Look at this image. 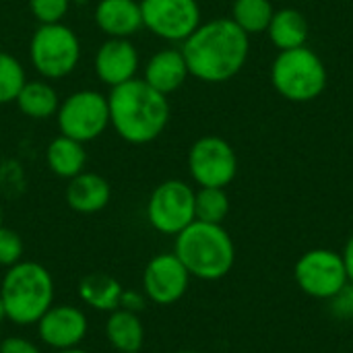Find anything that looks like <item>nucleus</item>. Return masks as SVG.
<instances>
[{
	"label": "nucleus",
	"mask_w": 353,
	"mask_h": 353,
	"mask_svg": "<svg viewBox=\"0 0 353 353\" xmlns=\"http://www.w3.org/2000/svg\"><path fill=\"white\" fill-rule=\"evenodd\" d=\"M250 50L248 33L232 17L201 23L190 37L182 41V54L188 72L205 83H225L246 64Z\"/></svg>",
	"instance_id": "nucleus-1"
},
{
	"label": "nucleus",
	"mask_w": 353,
	"mask_h": 353,
	"mask_svg": "<svg viewBox=\"0 0 353 353\" xmlns=\"http://www.w3.org/2000/svg\"><path fill=\"white\" fill-rule=\"evenodd\" d=\"M110 126L130 145L153 143L170 122L168 95L155 91L145 79H130L112 87L108 95Z\"/></svg>",
	"instance_id": "nucleus-2"
},
{
	"label": "nucleus",
	"mask_w": 353,
	"mask_h": 353,
	"mask_svg": "<svg viewBox=\"0 0 353 353\" xmlns=\"http://www.w3.org/2000/svg\"><path fill=\"white\" fill-rule=\"evenodd\" d=\"M174 254L182 261L190 277L217 281L225 277L236 261V248L221 223L192 221L176 236Z\"/></svg>",
	"instance_id": "nucleus-3"
},
{
	"label": "nucleus",
	"mask_w": 353,
	"mask_h": 353,
	"mask_svg": "<svg viewBox=\"0 0 353 353\" xmlns=\"http://www.w3.org/2000/svg\"><path fill=\"white\" fill-rule=\"evenodd\" d=\"M0 298L10 323L19 327L37 325L54 304V279L43 265L19 261L6 269L0 283Z\"/></svg>",
	"instance_id": "nucleus-4"
},
{
	"label": "nucleus",
	"mask_w": 353,
	"mask_h": 353,
	"mask_svg": "<svg viewBox=\"0 0 353 353\" xmlns=\"http://www.w3.org/2000/svg\"><path fill=\"white\" fill-rule=\"evenodd\" d=\"M271 81L279 95L304 103L316 99L327 87V68L321 56L306 46L281 50L271 66Z\"/></svg>",
	"instance_id": "nucleus-5"
},
{
	"label": "nucleus",
	"mask_w": 353,
	"mask_h": 353,
	"mask_svg": "<svg viewBox=\"0 0 353 353\" xmlns=\"http://www.w3.org/2000/svg\"><path fill=\"white\" fill-rule=\"evenodd\" d=\"M29 58L43 79H64L79 66L81 41L64 23L39 25L29 41Z\"/></svg>",
	"instance_id": "nucleus-6"
},
{
	"label": "nucleus",
	"mask_w": 353,
	"mask_h": 353,
	"mask_svg": "<svg viewBox=\"0 0 353 353\" xmlns=\"http://www.w3.org/2000/svg\"><path fill=\"white\" fill-rule=\"evenodd\" d=\"M60 134L79 143L95 141L110 126L108 97L93 89H81L70 93L56 112Z\"/></svg>",
	"instance_id": "nucleus-7"
},
{
	"label": "nucleus",
	"mask_w": 353,
	"mask_h": 353,
	"mask_svg": "<svg viewBox=\"0 0 353 353\" xmlns=\"http://www.w3.org/2000/svg\"><path fill=\"white\" fill-rule=\"evenodd\" d=\"M147 219L153 230L165 236H178L194 217V190L182 180H165L149 196Z\"/></svg>",
	"instance_id": "nucleus-8"
},
{
	"label": "nucleus",
	"mask_w": 353,
	"mask_h": 353,
	"mask_svg": "<svg viewBox=\"0 0 353 353\" xmlns=\"http://www.w3.org/2000/svg\"><path fill=\"white\" fill-rule=\"evenodd\" d=\"M188 170L201 188H225L238 174V157L225 139L207 134L192 143Z\"/></svg>",
	"instance_id": "nucleus-9"
},
{
	"label": "nucleus",
	"mask_w": 353,
	"mask_h": 353,
	"mask_svg": "<svg viewBox=\"0 0 353 353\" xmlns=\"http://www.w3.org/2000/svg\"><path fill=\"white\" fill-rule=\"evenodd\" d=\"M294 273L300 290L319 300H333L350 283L343 256L327 248L302 254Z\"/></svg>",
	"instance_id": "nucleus-10"
},
{
	"label": "nucleus",
	"mask_w": 353,
	"mask_h": 353,
	"mask_svg": "<svg viewBox=\"0 0 353 353\" xmlns=\"http://www.w3.org/2000/svg\"><path fill=\"white\" fill-rule=\"evenodd\" d=\"M143 25L168 41H184L201 25L196 0H141Z\"/></svg>",
	"instance_id": "nucleus-11"
},
{
	"label": "nucleus",
	"mask_w": 353,
	"mask_h": 353,
	"mask_svg": "<svg viewBox=\"0 0 353 353\" xmlns=\"http://www.w3.org/2000/svg\"><path fill=\"white\" fill-rule=\"evenodd\" d=\"M190 273L174 252L153 256L143 271V294L159 306L176 304L188 290Z\"/></svg>",
	"instance_id": "nucleus-12"
},
{
	"label": "nucleus",
	"mask_w": 353,
	"mask_h": 353,
	"mask_svg": "<svg viewBox=\"0 0 353 353\" xmlns=\"http://www.w3.org/2000/svg\"><path fill=\"white\" fill-rule=\"evenodd\" d=\"M89 331L87 314L72 304H52L37 321V335L54 352L72 350L83 343Z\"/></svg>",
	"instance_id": "nucleus-13"
},
{
	"label": "nucleus",
	"mask_w": 353,
	"mask_h": 353,
	"mask_svg": "<svg viewBox=\"0 0 353 353\" xmlns=\"http://www.w3.org/2000/svg\"><path fill=\"white\" fill-rule=\"evenodd\" d=\"M139 66H141L139 50L130 39H122V37H108L99 46L93 58L95 74L108 87H118L134 79Z\"/></svg>",
	"instance_id": "nucleus-14"
},
{
	"label": "nucleus",
	"mask_w": 353,
	"mask_h": 353,
	"mask_svg": "<svg viewBox=\"0 0 353 353\" xmlns=\"http://www.w3.org/2000/svg\"><path fill=\"white\" fill-rule=\"evenodd\" d=\"M95 25L108 37L130 39L143 25L141 2L137 0H99L95 6Z\"/></svg>",
	"instance_id": "nucleus-15"
},
{
	"label": "nucleus",
	"mask_w": 353,
	"mask_h": 353,
	"mask_svg": "<svg viewBox=\"0 0 353 353\" xmlns=\"http://www.w3.org/2000/svg\"><path fill=\"white\" fill-rule=\"evenodd\" d=\"M188 74L190 72H188L182 50L168 48V50H159L157 54L149 58V62L145 64L143 79L155 91L170 95L186 83Z\"/></svg>",
	"instance_id": "nucleus-16"
},
{
	"label": "nucleus",
	"mask_w": 353,
	"mask_h": 353,
	"mask_svg": "<svg viewBox=\"0 0 353 353\" xmlns=\"http://www.w3.org/2000/svg\"><path fill=\"white\" fill-rule=\"evenodd\" d=\"M64 196L72 211L81 215H93L108 207L112 199V188L103 176L93 172H81L79 176L68 180Z\"/></svg>",
	"instance_id": "nucleus-17"
},
{
	"label": "nucleus",
	"mask_w": 353,
	"mask_h": 353,
	"mask_svg": "<svg viewBox=\"0 0 353 353\" xmlns=\"http://www.w3.org/2000/svg\"><path fill=\"white\" fill-rule=\"evenodd\" d=\"M105 339L116 353L141 352L145 343V329L139 314L118 308L105 321Z\"/></svg>",
	"instance_id": "nucleus-18"
},
{
	"label": "nucleus",
	"mask_w": 353,
	"mask_h": 353,
	"mask_svg": "<svg viewBox=\"0 0 353 353\" xmlns=\"http://www.w3.org/2000/svg\"><path fill=\"white\" fill-rule=\"evenodd\" d=\"M124 288L108 273H89L79 283V298L85 306L99 312H114L120 308Z\"/></svg>",
	"instance_id": "nucleus-19"
},
{
	"label": "nucleus",
	"mask_w": 353,
	"mask_h": 353,
	"mask_svg": "<svg viewBox=\"0 0 353 353\" xmlns=\"http://www.w3.org/2000/svg\"><path fill=\"white\" fill-rule=\"evenodd\" d=\"M46 163L52 170V174H56L58 178L70 180L79 176L81 172H85V163H87L85 145L60 134L48 145Z\"/></svg>",
	"instance_id": "nucleus-20"
},
{
	"label": "nucleus",
	"mask_w": 353,
	"mask_h": 353,
	"mask_svg": "<svg viewBox=\"0 0 353 353\" xmlns=\"http://www.w3.org/2000/svg\"><path fill=\"white\" fill-rule=\"evenodd\" d=\"M271 41L279 50H294L306 46L308 39V23L306 17L296 8H281L273 14L269 29Z\"/></svg>",
	"instance_id": "nucleus-21"
},
{
	"label": "nucleus",
	"mask_w": 353,
	"mask_h": 353,
	"mask_svg": "<svg viewBox=\"0 0 353 353\" xmlns=\"http://www.w3.org/2000/svg\"><path fill=\"white\" fill-rule=\"evenodd\" d=\"M14 101L19 110L31 120H48L50 116H56L60 108L56 89L46 81H27Z\"/></svg>",
	"instance_id": "nucleus-22"
},
{
	"label": "nucleus",
	"mask_w": 353,
	"mask_h": 353,
	"mask_svg": "<svg viewBox=\"0 0 353 353\" xmlns=\"http://www.w3.org/2000/svg\"><path fill=\"white\" fill-rule=\"evenodd\" d=\"M273 14L271 0H234L232 6V21L248 35L267 31Z\"/></svg>",
	"instance_id": "nucleus-23"
},
{
	"label": "nucleus",
	"mask_w": 353,
	"mask_h": 353,
	"mask_svg": "<svg viewBox=\"0 0 353 353\" xmlns=\"http://www.w3.org/2000/svg\"><path fill=\"white\" fill-rule=\"evenodd\" d=\"M230 213V199L223 188H201L194 192V217L205 223H221Z\"/></svg>",
	"instance_id": "nucleus-24"
},
{
	"label": "nucleus",
	"mask_w": 353,
	"mask_h": 353,
	"mask_svg": "<svg viewBox=\"0 0 353 353\" xmlns=\"http://www.w3.org/2000/svg\"><path fill=\"white\" fill-rule=\"evenodd\" d=\"M27 83L23 64L8 52L0 50V105L12 103Z\"/></svg>",
	"instance_id": "nucleus-25"
},
{
	"label": "nucleus",
	"mask_w": 353,
	"mask_h": 353,
	"mask_svg": "<svg viewBox=\"0 0 353 353\" xmlns=\"http://www.w3.org/2000/svg\"><path fill=\"white\" fill-rule=\"evenodd\" d=\"M70 8V0H29V10L39 25L62 23Z\"/></svg>",
	"instance_id": "nucleus-26"
},
{
	"label": "nucleus",
	"mask_w": 353,
	"mask_h": 353,
	"mask_svg": "<svg viewBox=\"0 0 353 353\" xmlns=\"http://www.w3.org/2000/svg\"><path fill=\"white\" fill-rule=\"evenodd\" d=\"M23 261V240L17 232L0 228V267H12Z\"/></svg>",
	"instance_id": "nucleus-27"
},
{
	"label": "nucleus",
	"mask_w": 353,
	"mask_h": 353,
	"mask_svg": "<svg viewBox=\"0 0 353 353\" xmlns=\"http://www.w3.org/2000/svg\"><path fill=\"white\" fill-rule=\"evenodd\" d=\"M331 310L341 316V319H352L353 321V283H347L333 300H331Z\"/></svg>",
	"instance_id": "nucleus-28"
},
{
	"label": "nucleus",
	"mask_w": 353,
	"mask_h": 353,
	"mask_svg": "<svg viewBox=\"0 0 353 353\" xmlns=\"http://www.w3.org/2000/svg\"><path fill=\"white\" fill-rule=\"evenodd\" d=\"M0 353H41L35 343L25 337H6L0 343Z\"/></svg>",
	"instance_id": "nucleus-29"
},
{
	"label": "nucleus",
	"mask_w": 353,
	"mask_h": 353,
	"mask_svg": "<svg viewBox=\"0 0 353 353\" xmlns=\"http://www.w3.org/2000/svg\"><path fill=\"white\" fill-rule=\"evenodd\" d=\"M145 302H147V296L143 292H137V290H124L122 292V298H120V308L128 310V312H134L139 314L143 308H145Z\"/></svg>",
	"instance_id": "nucleus-30"
},
{
	"label": "nucleus",
	"mask_w": 353,
	"mask_h": 353,
	"mask_svg": "<svg viewBox=\"0 0 353 353\" xmlns=\"http://www.w3.org/2000/svg\"><path fill=\"white\" fill-rule=\"evenodd\" d=\"M343 263H345V269H347V277H350V283H353V236L347 240L345 244V250H343Z\"/></svg>",
	"instance_id": "nucleus-31"
},
{
	"label": "nucleus",
	"mask_w": 353,
	"mask_h": 353,
	"mask_svg": "<svg viewBox=\"0 0 353 353\" xmlns=\"http://www.w3.org/2000/svg\"><path fill=\"white\" fill-rule=\"evenodd\" d=\"M54 353H89V352H85V350H81V347H72V350H60V352H54Z\"/></svg>",
	"instance_id": "nucleus-32"
},
{
	"label": "nucleus",
	"mask_w": 353,
	"mask_h": 353,
	"mask_svg": "<svg viewBox=\"0 0 353 353\" xmlns=\"http://www.w3.org/2000/svg\"><path fill=\"white\" fill-rule=\"evenodd\" d=\"M4 319H6V312H4V304H2V298H0V325H2Z\"/></svg>",
	"instance_id": "nucleus-33"
},
{
	"label": "nucleus",
	"mask_w": 353,
	"mask_h": 353,
	"mask_svg": "<svg viewBox=\"0 0 353 353\" xmlns=\"http://www.w3.org/2000/svg\"><path fill=\"white\" fill-rule=\"evenodd\" d=\"M176 353H199V352H190V350H182V352H176Z\"/></svg>",
	"instance_id": "nucleus-34"
},
{
	"label": "nucleus",
	"mask_w": 353,
	"mask_h": 353,
	"mask_svg": "<svg viewBox=\"0 0 353 353\" xmlns=\"http://www.w3.org/2000/svg\"><path fill=\"white\" fill-rule=\"evenodd\" d=\"M0 228H2V207H0Z\"/></svg>",
	"instance_id": "nucleus-35"
},
{
	"label": "nucleus",
	"mask_w": 353,
	"mask_h": 353,
	"mask_svg": "<svg viewBox=\"0 0 353 353\" xmlns=\"http://www.w3.org/2000/svg\"><path fill=\"white\" fill-rule=\"evenodd\" d=\"M77 2H85V0H77Z\"/></svg>",
	"instance_id": "nucleus-36"
},
{
	"label": "nucleus",
	"mask_w": 353,
	"mask_h": 353,
	"mask_svg": "<svg viewBox=\"0 0 353 353\" xmlns=\"http://www.w3.org/2000/svg\"><path fill=\"white\" fill-rule=\"evenodd\" d=\"M132 353H141V352H132Z\"/></svg>",
	"instance_id": "nucleus-37"
}]
</instances>
